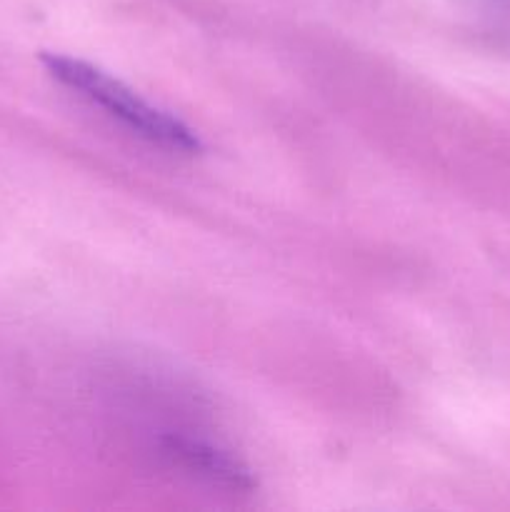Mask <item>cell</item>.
<instances>
[{"mask_svg":"<svg viewBox=\"0 0 510 512\" xmlns=\"http://www.w3.org/2000/svg\"><path fill=\"white\" fill-rule=\"evenodd\" d=\"M43 65L58 83L75 90L98 108H103L110 118L123 123L125 128H130L148 143L183 155H195L203 150V143H200L193 128H188L183 120L173 118L165 110L150 105L133 88H128L123 80L113 78L105 70H100L98 65L58 53H45Z\"/></svg>","mask_w":510,"mask_h":512,"instance_id":"6da1fadb","label":"cell"},{"mask_svg":"<svg viewBox=\"0 0 510 512\" xmlns=\"http://www.w3.org/2000/svg\"><path fill=\"white\" fill-rule=\"evenodd\" d=\"M160 445H163L165 458H170L175 465L188 470V473L205 478L208 483L228 490L253 488L250 470L238 458L215 448V445L205 443V440L185 438V435H165Z\"/></svg>","mask_w":510,"mask_h":512,"instance_id":"7a4b0ae2","label":"cell"}]
</instances>
